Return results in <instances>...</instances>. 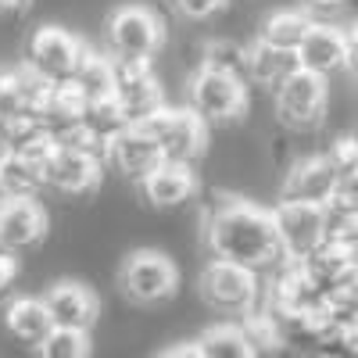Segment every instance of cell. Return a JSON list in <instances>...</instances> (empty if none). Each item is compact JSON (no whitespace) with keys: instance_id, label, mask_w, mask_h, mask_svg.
Returning a JSON list of instances; mask_svg holds the SVG:
<instances>
[{"instance_id":"obj_11","label":"cell","mask_w":358,"mask_h":358,"mask_svg":"<svg viewBox=\"0 0 358 358\" xmlns=\"http://www.w3.org/2000/svg\"><path fill=\"white\" fill-rule=\"evenodd\" d=\"M337 194H341V176L326 155H305V158L290 162L283 183H280V201L315 204V208L334 204Z\"/></svg>"},{"instance_id":"obj_10","label":"cell","mask_w":358,"mask_h":358,"mask_svg":"<svg viewBox=\"0 0 358 358\" xmlns=\"http://www.w3.org/2000/svg\"><path fill=\"white\" fill-rule=\"evenodd\" d=\"M115 101L122 104L133 126H143L155 111L165 108V86L155 76V62H115Z\"/></svg>"},{"instance_id":"obj_9","label":"cell","mask_w":358,"mask_h":358,"mask_svg":"<svg viewBox=\"0 0 358 358\" xmlns=\"http://www.w3.org/2000/svg\"><path fill=\"white\" fill-rule=\"evenodd\" d=\"M273 219H276V233H280L287 262H301L315 248H322L326 241H330V219H326V208L280 201L273 208Z\"/></svg>"},{"instance_id":"obj_17","label":"cell","mask_w":358,"mask_h":358,"mask_svg":"<svg viewBox=\"0 0 358 358\" xmlns=\"http://www.w3.org/2000/svg\"><path fill=\"white\" fill-rule=\"evenodd\" d=\"M297 65H301L305 72L322 76V79L348 69V36H344V29H337L330 22H315L308 29L305 43L297 47Z\"/></svg>"},{"instance_id":"obj_22","label":"cell","mask_w":358,"mask_h":358,"mask_svg":"<svg viewBox=\"0 0 358 358\" xmlns=\"http://www.w3.org/2000/svg\"><path fill=\"white\" fill-rule=\"evenodd\" d=\"M69 86L76 90L86 104H97V101L115 97V86H118L115 62H111L104 50H90L86 47V54H83V62H79V69H76V76H72Z\"/></svg>"},{"instance_id":"obj_28","label":"cell","mask_w":358,"mask_h":358,"mask_svg":"<svg viewBox=\"0 0 358 358\" xmlns=\"http://www.w3.org/2000/svg\"><path fill=\"white\" fill-rule=\"evenodd\" d=\"M86 126L94 129V136L108 147L115 136H122L126 129H133L129 115L122 111V104H118L115 97L108 101H97V104H86Z\"/></svg>"},{"instance_id":"obj_38","label":"cell","mask_w":358,"mask_h":358,"mask_svg":"<svg viewBox=\"0 0 358 358\" xmlns=\"http://www.w3.org/2000/svg\"><path fill=\"white\" fill-rule=\"evenodd\" d=\"M344 0H308V8H341Z\"/></svg>"},{"instance_id":"obj_18","label":"cell","mask_w":358,"mask_h":358,"mask_svg":"<svg viewBox=\"0 0 358 358\" xmlns=\"http://www.w3.org/2000/svg\"><path fill=\"white\" fill-rule=\"evenodd\" d=\"M197 190H201L197 172L190 165H169V162L140 183L143 201L155 204V208H183L187 201L197 197Z\"/></svg>"},{"instance_id":"obj_14","label":"cell","mask_w":358,"mask_h":358,"mask_svg":"<svg viewBox=\"0 0 358 358\" xmlns=\"http://www.w3.org/2000/svg\"><path fill=\"white\" fill-rule=\"evenodd\" d=\"M43 305H47L57 330H83V334H90L94 322H97V315H101L97 290L90 283H83V280H57V283H50L47 294H43Z\"/></svg>"},{"instance_id":"obj_3","label":"cell","mask_w":358,"mask_h":358,"mask_svg":"<svg viewBox=\"0 0 358 358\" xmlns=\"http://www.w3.org/2000/svg\"><path fill=\"white\" fill-rule=\"evenodd\" d=\"M176 287H179V268L158 248L129 251L126 262L118 265V290H122L126 301H133V305H143V308L162 305L176 294Z\"/></svg>"},{"instance_id":"obj_1","label":"cell","mask_w":358,"mask_h":358,"mask_svg":"<svg viewBox=\"0 0 358 358\" xmlns=\"http://www.w3.org/2000/svg\"><path fill=\"white\" fill-rule=\"evenodd\" d=\"M208 248L215 258L244 265L251 273H276L287 265L273 208H262L248 197L215 194V204L208 208Z\"/></svg>"},{"instance_id":"obj_4","label":"cell","mask_w":358,"mask_h":358,"mask_svg":"<svg viewBox=\"0 0 358 358\" xmlns=\"http://www.w3.org/2000/svg\"><path fill=\"white\" fill-rule=\"evenodd\" d=\"M197 290H201L208 308H215L222 315H241L244 319V315H251L258 308L262 280H258V273H251V268H244V265L212 258L201 268Z\"/></svg>"},{"instance_id":"obj_13","label":"cell","mask_w":358,"mask_h":358,"mask_svg":"<svg viewBox=\"0 0 358 358\" xmlns=\"http://www.w3.org/2000/svg\"><path fill=\"white\" fill-rule=\"evenodd\" d=\"M54 83L43 79L33 65H15L8 72H0V115L4 118H43L50 97H54Z\"/></svg>"},{"instance_id":"obj_35","label":"cell","mask_w":358,"mask_h":358,"mask_svg":"<svg viewBox=\"0 0 358 358\" xmlns=\"http://www.w3.org/2000/svg\"><path fill=\"white\" fill-rule=\"evenodd\" d=\"M344 36H348V69L358 76V22L351 29H344Z\"/></svg>"},{"instance_id":"obj_34","label":"cell","mask_w":358,"mask_h":358,"mask_svg":"<svg viewBox=\"0 0 358 358\" xmlns=\"http://www.w3.org/2000/svg\"><path fill=\"white\" fill-rule=\"evenodd\" d=\"M155 358H201V351H197V341H183V344H172V348L158 351Z\"/></svg>"},{"instance_id":"obj_29","label":"cell","mask_w":358,"mask_h":358,"mask_svg":"<svg viewBox=\"0 0 358 358\" xmlns=\"http://www.w3.org/2000/svg\"><path fill=\"white\" fill-rule=\"evenodd\" d=\"M94 355V341L83 330H57L36 348V358H90Z\"/></svg>"},{"instance_id":"obj_33","label":"cell","mask_w":358,"mask_h":358,"mask_svg":"<svg viewBox=\"0 0 358 358\" xmlns=\"http://www.w3.org/2000/svg\"><path fill=\"white\" fill-rule=\"evenodd\" d=\"M334 204H341V208H348V212L358 215V172L341 179V194L334 197Z\"/></svg>"},{"instance_id":"obj_6","label":"cell","mask_w":358,"mask_h":358,"mask_svg":"<svg viewBox=\"0 0 358 358\" xmlns=\"http://www.w3.org/2000/svg\"><path fill=\"white\" fill-rule=\"evenodd\" d=\"M155 136L162 147V158L169 165H197L208 151V126L190 111V108H162L140 126Z\"/></svg>"},{"instance_id":"obj_32","label":"cell","mask_w":358,"mask_h":358,"mask_svg":"<svg viewBox=\"0 0 358 358\" xmlns=\"http://www.w3.org/2000/svg\"><path fill=\"white\" fill-rule=\"evenodd\" d=\"M18 273H22L18 258H15V255H8V251H0V297H4V294L15 287Z\"/></svg>"},{"instance_id":"obj_19","label":"cell","mask_w":358,"mask_h":358,"mask_svg":"<svg viewBox=\"0 0 358 358\" xmlns=\"http://www.w3.org/2000/svg\"><path fill=\"white\" fill-rule=\"evenodd\" d=\"M4 326L18 344H29L33 351L54 334V319L43 305V297H15L4 312Z\"/></svg>"},{"instance_id":"obj_2","label":"cell","mask_w":358,"mask_h":358,"mask_svg":"<svg viewBox=\"0 0 358 358\" xmlns=\"http://www.w3.org/2000/svg\"><path fill=\"white\" fill-rule=\"evenodd\" d=\"M165 47V22L147 4H122L104 22V54L111 62H155Z\"/></svg>"},{"instance_id":"obj_25","label":"cell","mask_w":358,"mask_h":358,"mask_svg":"<svg viewBox=\"0 0 358 358\" xmlns=\"http://www.w3.org/2000/svg\"><path fill=\"white\" fill-rule=\"evenodd\" d=\"M301 268H305V273H308L326 294H330L337 283H344V280L355 273L348 251H344L341 244H334V241H326V244L315 248L308 258H301Z\"/></svg>"},{"instance_id":"obj_27","label":"cell","mask_w":358,"mask_h":358,"mask_svg":"<svg viewBox=\"0 0 358 358\" xmlns=\"http://www.w3.org/2000/svg\"><path fill=\"white\" fill-rule=\"evenodd\" d=\"M40 122H43V129H47L50 136H62V133H69V129H76V126L86 122V101L76 94L69 83L57 86Z\"/></svg>"},{"instance_id":"obj_12","label":"cell","mask_w":358,"mask_h":358,"mask_svg":"<svg viewBox=\"0 0 358 358\" xmlns=\"http://www.w3.org/2000/svg\"><path fill=\"white\" fill-rule=\"evenodd\" d=\"M50 215L33 197H0V251L22 255L47 241Z\"/></svg>"},{"instance_id":"obj_16","label":"cell","mask_w":358,"mask_h":358,"mask_svg":"<svg viewBox=\"0 0 358 358\" xmlns=\"http://www.w3.org/2000/svg\"><path fill=\"white\" fill-rule=\"evenodd\" d=\"M108 165L140 187L155 169L165 165V158H162V147L155 143V136L147 129H140V126H133V129H126L122 136H115L108 143Z\"/></svg>"},{"instance_id":"obj_37","label":"cell","mask_w":358,"mask_h":358,"mask_svg":"<svg viewBox=\"0 0 358 358\" xmlns=\"http://www.w3.org/2000/svg\"><path fill=\"white\" fill-rule=\"evenodd\" d=\"M29 4H33V0H0V15H4V18H11V15H25Z\"/></svg>"},{"instance_id":"obj_24","label":"cell","mask_w":358,"mask_h":358,"mask_svg":"<svg viewBox=\"0 0 358 358\" xmlns=\"http://www.w3.org/2000/svg\"><path fill=\"white\" fill-rule=\"evenodd\" d=\"M47 190V176L36 162H29L22 155L0 158V197H40Z\"/></svg>"},{"instance_id":"obj_23","label":"cell","mask_w":358,"mask_h":358,"mask_svg":"<svg viewBox=\"0 0 358 358\" xmlns=\"http://www.w3.org/2000/svg\"><path fill=\"white\" fill-rule=\"evenodd\" d=\"M197 69L219 72V76H236V79L248 83V43L229 40V36L204 40L201 50H197Z\"/></svg>"},{"instance_id":"obj_8","label":"cell","mask_w":358,"mask_h":358,"mask_svg":"<svg viewBox=\"0 0 358 358\" xmlns=\"http://www.w3.org/2000/svg\"><path fill=\"white\" fill-rule=\"evenodd\" d=\"M83 54H86V43L76 33H69L65 25H50L47 22V25L33 29V36H29L25 65H33L54 86H65V83H72Z\"/></svg>"},{"instance_id":"obj_21","label":"cell","mask_w":358,"mask_h":358,"mask_svg":"<svg viewBox=\"0 0 358 358\" xmlns=\"http://www.w3.org/2000/svg\"><path fill=\"white\" fill-rule=\"evenodd\" d=\"M315 25V18L301 8H280L273 15H265L262 25H258V40L276 47V50H287V54H297V47L305 43L308 29Z\"/></svg>"},{"instance_id":"obj_7","label":"cell","mask_w":358,"mask_h":358,"mask_svg":"<svg viewBox=\"0 0 358 358\" xmlns=\"http://www.w3.org/2000/svg\"><path fill=\"white\" fill-rule=\"evenodd\" d=\"M326 104H330V86H326L322 76L305 72V69H297L273 94L276 122L290 133H308V129L322 126Z\"/></svg>"},{"instance_id":"obj_31","label":"cell","mask_w":358,"mask_h":358,"mask_svg":"<svg viewBox=\"0 0 358 358\" xmlns=\"http://www.w3.org/2000/svg\"><path fill=\"white\" fill-rule=\"evenodd\" d=\"M229 0H172V8L179 18H187V22H208V18H215L226 11Z\"/></svg>"},{"instance_id":"obj_30","label":"cell","mask_w":358,"mask_h":358,"mask_svg":"<svg viewBox=\"0 0 358 358\" xmlns=\"http://www.w3.org/2000/svg\"><path fill=\"white\" fill-rule=\"evenodd\" d=\"M326 158H330V165L337 169L341 179L355 176L358 172V136H337L330 143V151H326Z\"/></svg>"},{"instance_id":"obj_15","label":"cell","mask_w":358,"mask_h":358,"mask_svg":"<svg viewBox=\"0 0 358 358\" xmlns=\"http://www.w3.org/2000/svg\"><path fill=\"white\" fill-rule=\"evenodd\" d=\"M104 169L108 162L83 155V151H65L57 147L54 158L47 162L43 176H47V190L65 194V197H94L104 183Z\"/></svg>"},{"instance_id":"obj_36","label":"cell","mask_w":358,"mask_h":358,"mask_svg":"<svg viewBox=\"0 0 358 358\" xmlns=\"http://www.w3.org/2000/svg\"><path fill=\"white\" fill-rule=\"evenodd\" d=\"M11 118H4V115H0V158H8L11 155Z\"/></svg>"},{"instance_id":"obj_26","label":"cell","mask_w":358,"mask_h":358,"mask_svg":"<svg viewBox=\"0 0 358 358\" xmlns=\"http://www.w3.org/2000/svg\"><path fill=\"white\" fill-rule=\"evenodd\" d=\"M201 358H258L251 348L248 334L241 330V322H215L197 337Z\"/></svg>"},{"instance_id":"obj_20","label":"cell","mask_w":358,"mask_h":358,"mask_svg":"<svg viewBox=\"0 0 358 358\" xmlns=\"http://www.w3.org/2000/svg\"><path fill=\"white\" fill-rule=\"evenodd\" d=\"M301 69L297 65V54H287V50H276L262 40L248 43V86H265V90H276Z\"/></svg>"},{"instance_id":"obj_5","label":"cell","mask_w":358,"mask_h":358,"mask_svg":"<svg viewBox=\"0 0 358 358\" xmlns=\"http://www.w3.org/2000/svg\"><path fill=\"white\" fill-rule=\"evenodd\" d=\"M248 83L236 76H219L197 69L187 83V108L204 126H229L248 115Z\"/></svg>"}]
</instances>
